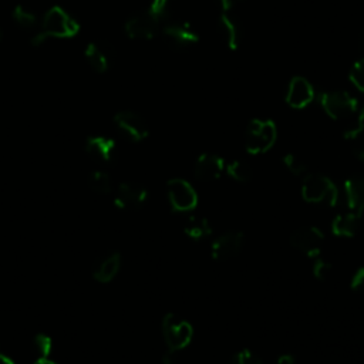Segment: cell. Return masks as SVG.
Wrapping results in <instances>:
<instances>
[{
  "label": "cell",
  "instance_id": "ffe728a7",
  "mask_svg": "<svg viewBox=\"0 0 364 364\" xmlns=\"http://www.w3.org/2000/svg\"><path fill=\"white\" fill-rule=\"evenodd\" d=\"M121 269V255L118 252L105 256L94 269L92 277L98 283H109Z\"/></svg>",
  "mask_w": 364,
  "mask_h": 364
},
{
  "label": "cell",
  "instance_id": "5bb4252c",
  "mask_svg": "<svg viewBox=\"0 0 364 364\" xmlns=\"http://www.w3.org/2000/svg\"><path fill=\"white\" fill-rule=\"evenodd\" d=\"M84 57L94 71L105 73L114 60V47L107 40H98L87 46Z\"/></svg>",
  "mask_w": 364,
  "mask_h": 364
},
{
  "label": "cell",
  "instance_id": "9a60e30c",
  "mask_svg": "<svg viewBox=\"0 0 364 364\" xmlns=\"http://www.w3.org/2000/svg\"><path fill=\"white\" fill-rule=\"evenodd\" d=\"M225 168L226 165L222 156L216 154L205 152L196 158L193 165V175L198 181L210 182V181L219 179Z\"/></svg>",
  "mask_w": 364,
  "mask_h": 364
},
{
  "label": "cell",
  "instance_id": "1f68e13d",
  "mask_svg": "<svg viewBox=\"0 0 364 364\" xmlns=\"http://www.w3.org/2000/svg\"><path fill=\"white\" fill-rule=\"evenodd\" d=\"M276 364H296V358L293 354H289V353H284V354H280L276 360Z\"/></svg>",
  "mask_w": 364,
  "mask_h": 364
},
{
  "label": "cell",
  "instance_id": "9c48e42d",
  "mask_svg": "<svg viewBox=\"0 0 364 364\" xmlns=\"http://www.w3.org/2000/svg\"><path fill=\"white\" fill-rule=\"evenodd\" d=\"M324 240V233L316 226H303L290 235V245L311 259L321 253Z\"/></svg>",
  "mask_w": 364,
  "mask_h": 364
},
{
  "label": "cell",
  "instance_id": "e0dca14e",
  "mask_svg": "<svg viewBox=\"0 0 364 364\" xmlns=\"http://www.w3.org/2000/svg\"><path fill=\"white\" fill-rule=\"evenodd\" d=\"M344 198L350 210L364 215V175H354L344 182Z\"/></svg>",
  "mask_w": 364,
  "mask_h": 364
},
{
  "label": "cell",
  "instance_id": "30bf717a",
  "mask_svg": "<svg viewBox=\"0 0 364 364\" xmlns=\"http://www.w3.org/2000/svg\"><path fill=\"white\" fill-rule=\"evenodd\" d=\"M162 36L165 41L173 48L182 50L195 46L199 41L198 33L188 21H166L162 27Z\"/></svg>",
  "mask_w": 364,
  "mask_h": 364
},
{
  "label": "cell",
  "instance_id": "603a6c76",
  "mask_svg": "<svg viewBox=\"0 0 364 364\" xmlns=\"http://www.w3.org/2000/svg\"><path fill=\"white\" fill-rule=\"evenodd\" d=\"M87 183L95 193L107 195L112 191V179L111 176L104 171H94L88 175Z\"/></svg>",
  "mask_w": 364,
  "mask_h": 364
},
{
  "label": "cell",
  "instance_id": "4316f807",
  "mask_svg": "<svg viewBox=\"0 0 364 364\" xmlns=\"http://www.w3.org/2000/svg\"><path fill=\"white\" fill-rule=\"evenodd\" d=\"M283 165L290 173H293L296 176H304L307 172V166H306L304 161L294 154H286L283 156Z\"/></svg>",
  "mask_w": 364,
  "mask_h": 364
},
{
  "label": "cell",
  "instance_id": "7a4b0ae2",
  "mask_svg": "<svg viewBox=\"0 0 364 364\" xmlns=\"http://www.w3.org/2000/svg\"><path fill=\"white\" fill-rule=\"evenodd\" d=\"M78 23L61 7H51L41 20V28L33 38V44L38 46L47 38H68L78 33Z\"/></svg>",
  "mask_w": 364,
  "mask_h": 364
},
{
  "label": "cell",
  "instance_id": "d6a6232c",
  "mask_svg": "<svg viewBox=\"0 0 364 364\" xmlns=\"http://www.w3.org/2000/svg\"><path fill=\"white\" fill-rule=\"evenodd\" d=\"M0 364H16V363H14L13 358H10L7 354H4V353L0 351Z\"/></svg>",
  "mask_w": 364,
  "mask_h": 364
},
{
  "label": "cell",
  "instance_id": "f546056e",
  "mask_svg": "<svg viewBox=\"0 0 364 364\" xmlns=\"http://www.w3.org/2000/svg\"><path fill=\"white\" fill-rule=\"evenodd\" d=\"M333 266L328 260L326 259H321V257H314V262H313V267H311V272H313V276L318 280H324L327 279V276L330 274Z\"/></svg>",
  "mask_w": 364,
  "mask_h": 364
},
{
  "label": "cell",
  "instance_id": "d590c367",
  "mask_svg": "<svg viewBox=\"0 0 364 364\" xmlns=\"http://www.w3.org/2000/svg\"><path fill=\"white\" fill-rule=\"evenodd\" d=\"M360 44H361V47L364 48V28L361 30V34H360Z\"/></svg>",
  "mask_w": 364,
  "mask_h": 364
},
{
  "label": "cell",
  "instance_id": "8d00e7d4",
  "mask_svg": "<svg viewBox=\"0 0 364 364\" xmlns=\"http://www.w3.org/2000/svg\"><path fill=\"white\" fill-rule=\"evenodd\" d=\"M1 38H3V28H1V26H0V41H1Z\"/></svg>",
  "mask_w": 364,
  "mask_h": 364
},
{
  "label": "cell",
  "instance_id": "ba28073f",
  "mask_svg": "<svg viewBox=\"0 0 364 364\" xmlns=\"http://www.w3.org/2000/svg\"><path fill=\"white\" fill-rule=\"evenodd\" d=\"M166 196L171 208L176 212H189L198 205L196 191L182 178H172L166 182Z\"/></svg>",
  "mask_w": 364,
  "mask_h": 364
},
{
  "label": "cell",
  "instance_id": "e575fe53",
  "mask_svg": "<svg viewBox=\"0 0 364 364\" xmlns=\"http://www.w3.org/2000/svg\"><path fill=\"white\" fill-rule=\"evenodd\" d=\"M358 127L364 128V105L360 109V115H358Z\"/></svg>",
  "mask_w": 364,
  "mask_h": 364
},
{
  "label": "cell",
  "instance_id": "2e32d148",
  "mask_svg": "<svg viewBox=\"0 0 364 364\" xmlns=\"http://www.w3.org/2000/svg\"><path fill=\"white\" fill-rule=\"evenodd\" d=\"M314 98V88L309 82V80L303 77L291 78L287 92H286V102L296 109H301L307 107Z\"/></svg>",
  "mask_w": 364,
  "mask_h": 364
},
{
  "label": "cell",
  "instance_id": "cb8c5ba5",
  "mask_svg": "<svg viewBox=\"0 0 364 364\" xmlns=\"http://www.w3.org/2000/svg\"><path fill=\"white\" fill-rule=\"evenodd\" d=\"M353 154L364 161V128L357 127V128H351L344 134Z\"/></svg>",
  "mask_w": 364,
  "mask_h": 364
},
{
  "label": "cell",
  "instance_id": "8992f818",
  "mask_svg": "<svg viewBox=\"0 0 364 364\" xmlns=\"http://www.w3.org/2000/svg\"><path fill=\"white\" fill-rule=\"evenodd\" d=\"M320 105L324 112L333 119L350 118L358 109V101L347 91L336 90L320 95Z\"/></svg>",
  "mask_w": 364,
  "mask_h": 364
},
{
  "label": "cell",
  "instance_id": "4dcf8cb0",
  "mask_svg": "<svg viewBox=\"0 0 364 364\" xmlns=\"http://www.w3.org/2000/svg\"><path fill=\"white\" fill-rule=\"evenodd\" d=\"M350 287L357 291V293H361L364 294V266L358 267L353 277H351V282H350Z\"/></svg>",
  "mask_w": 364,
  "mask_h": 364
},
{
  "label": "cell",
  "instance_id": "484cf974",
  "mask_svg": "<svg viewBox=\"0 0 364 364\" xmlns=\"http://www.w3.org/2000/svg\"><path fill=\"white\" fill-rule=\"evenodd\" d=\"M33 348L37 354V358H47L53 350V338L47 334H37L33 338Z\"/></svg>",
  "mask_w": 364,
  "mask_h": 364
},
{
  "label": "cell",
  "instance_id": "7c38bea8",
  "mask_svg": "<svg viewBox=\"0 0 364 364\" xmlns=\"http://www.w3.org/2000/svg\"><path fill=\"white\" fill-rule=\"evenodd\" d=\"M114 122L117 128L132 142L144 141L149 134L146 121L139 114L129 109L117 112Z\"/></svg>",
  "mask_w": 364,
  "mask_h": 364
},
{
  "label": "cell",
  "instance_id": "6da1fadb",
  "mask_svg": "<svg viewBox=\"0 0 364 364\" xmlns=\"http://www.w3.org/2000/svg\"><path fill=\"white\" fill-rule=\"evenodd\" d=\"M173 0H152L149 6L125 23V33L134 40L152 38L164 20L168 18Z\"/></svg>",
  "mask_w": 364,
  "mask_h": 364
},
{
  "label": "cell",
  "instance_id": "ac0fdd59",
  "mask_svg": "<svg viewBox=\"0 0 364 364\" xmlns=\"http://www.w3.org/2000/svg\"><path fill=\"white\" fill-rule=\"evenodd\" d=\"M85 151L98 161L111 162L117 152V144L109 136L92 135L85 142Z\"/></svg>",
  "mask_w": 364,
  "mask_h": 364
},
{
  "label": "cell",
  "instance_id": "83f0119b",
  "mask_svg": "<svg viewBox=\"0 0 364 364\" xmlns=\"http://www.w3.org/2000/svg\"><path fill=\"white\" fill-rule=\"evenodd\" d=\"M350 81L361 92H364V58L355 61L350 68Z\"/></svg>",
  "mask_w": 364,
  "mask_h": 364
},
{
  "label": "cell",
  "instance_id": "4fadbf2b",
  "mask_svg": "<svg viewBox=\"0 0 364 364\" xmlns=\"http://www.w3.org/2000/svg\"><path fill=\"white\" fill-rule=\"evenodd\" d=\"M148 199V191L145 186L136 182H122L117 188L114 203L119 209H138Z\"/></svg>",
  "mask_w": 364,
  "mask_h": 364
},
{
  "label": "cell",
  "instance_id": "f1b7e54d",
  "mask_svg": "<svg viewBox=\"0 0 364 364\" xmlns=\"http://www.w3.org/2000/svg\"><path fill=\"white\" fill-rule=\"evenodd\" d=\"M229 364H262V358L252 350H239L230 360Z\"/></svg>",
  "mask_w": 364,
  "mask_h": 364
},
{
  "label": "cell",
  "instance_id": "3957f363",
  "mask_svg": "<svg viewBox=\"0 0 364 364\" xmlns=\"http://www.w3.org/2000/svg\"><path fill=\"white\" fill-rule=\"evenodd\" d=\"M301 196L309 203L334 206L338 202V189L328 176L307 173L301 182Z\"/></svg>",
  "mask_w": 364,
  "mask_h": 364
},
{
  "label": "cell",
  "instance_id": "5b68a950",
  "mask_svg": "<svg viewBox=\"0 0 364 364\" xmlns=\"http://www.w3.org/2000/svg\"><path fill=\"white\" fill-rule=\"evenodd\" d=\"M162 336L168 350L182 351L185 347L189 346L193 328L189 321L179 317L175 313H168L162 318Z\"/></svg>",
  "mask_w": 364,
  "mask_h": 364
},
{
  "label": "cell",
  "instance_id": "74e56055",
  "mask_svg": "<svg viewBox=\"0 0 364 364\" xmlns=\"http://www.w3.org/2000/svg\"><path fill=\"white\" fill-rule=\"evenodd\" d=\"M363 218H364V215H363Z\"/></svg>",
  "mask_w": 364,
  "mask_h": 364
},
{
  "label": "cell",
  "instance_id": "d6986e66",
  "mask_svg": "<svg viewBox=\"0 0 364 364\" xmlns=\"http://www.w3.org/2000/svg\"><path fill=\"white\" fill-rule=\"evenodd\" d=\"M363 216L353 212V210H346L334 216L331 222V232L338 236V237H353L361 225Z\"/></svg>",
  "mask_w": 364,
  "mask_h": 364
},
{
  "label": "cell",
  "instance_id": "d4e9b609",
  "mask_svg": "<svg viewBox=\"0 0 364 364\" xmlns=\"http://www.w3.org/2000/svg\"><path fill=\"white\" fill-rule=\"evenodd\" d=\"M13 20L24 30H31L37 26V16L26 6H16L13 10Z\"/></svg>",
  "mask_w": 364,
  "mask_h": 364
},
{
  "label": "cell",
  "instance_id": "7402d4cb",
  "mask_svg": "<svg viewBox=\"0 0 364 364\" xmlns=\"http://www.w3.org/2000/svg\"><path fill=\"white\" fill-rule=\"evenodd\" d=\"M225 169H226L228 175L239 183H247L253 179V168L242 159H236V161L229 162Z\"/></svg>",
  "mask_w": 364,
  "mask_h": 364
},
{
  "label": "cell",
  "instance_id": "44dd1931",
  "mask_svg": "<svg viewBox=\"0 0 364 364\" xmlns=\"http://www.w3.org/2000/svg\"><path fill=\"white\" fill-rule=\"evenodd\" d=\"M183 232L192 240H203L212 235V225L205 216L189 215L183 222Z\"/></svg>",
  "mask_w": 364,
  "mask_h": 364
},
{
  "label": "cell",
  "instance_id": "8fae6325",
  "mask_svg": "<svg viewBox=\"0 0 364 364\" xmlns=\"http://www.w3.org/2000/svg\"><path fill=\"white\" fill-rule=\"evenodd\" d=\"M245 245V235L240 230H228L219 235L210 246V255L218 262L229 260L237 256Z\"/></svg>",
  "mask_w": 364,
  "mask_h": 364
},
{
  "label": "cell",
  "instance_id": "277c9868",
  "mask_svg": "<svg viewBox=\"0 0 364 364\" xmlns=\"http://www.w3.org/2000/svg\"><path fill=\"white\" fill-rule=\"evenodd\" d=\"M276 125L270 119H253L245 131V148L252 155L267 152L276 142Z\"/></svg>",
  "mask_w": 364,
  "mask_h": 364
},
{
  "label": "cell",
  "instance_id": "836d02e7",
  "mask_svg": "<svg viewBox=\"0 0 364 364\" xmlns=\"http://www.w3.org/2000/svg\"><path fill=\"white\" fill-rule=\"evenodd\" d=\"M34 364H58V363H55V361H53L51 358H37L36 361H34Z\"/></svg>",
  "mask_w": 364,
  "mask_h": 364
},
{
  "label": "cell",
  "instance_id": "52a82bcc",
  "mask_svg": "<svg viewBox=\"0 0 364 364\" xmlns=\"http://www.w3.org/2000/svg\"><path fill=\"white\" fill-rule=\"evenodd\" d=\"M218 30L223 37L225 44L235 50L239 46L240 40V30L239 21L235 13V1L233 0H218Z\"/></svg>",
  "mask_w": 364,
  "mask_h": 364
}]
</instances>
